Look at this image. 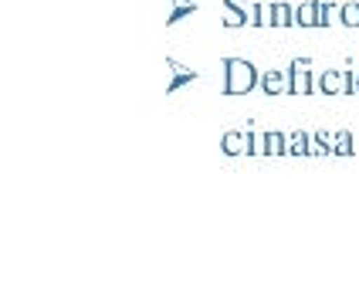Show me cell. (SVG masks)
<instances>
[{"label":"cell","mask_w":359,"mask_h":305,"mask_svg":"<svg viewBox=\"0 0 359 305\" xmlns=\"http://www.w3.org/2000/svg\"><path fill=\"white\" fill-rule=\"evenodd\" d=\"M194 11H197V7H194V4H180L177 11H173V14H170V24H177L180 18H187V14H194Z\"/></svg>","instance_id":"obj_15"},{"label":"cell","mask_w":359,"mask_h":305,"mask_svg":"<svg viewBox=\"0 0 359 305\" xmlns=\"http://www.w3.org/2000/svg\"><path fill=\"white\" fill-rule=\"evenodd\" d=\"M268 156H288V133H264Z\"/></svg>","instance_id":"obj_8"},{"label":"cell","mask_w":359,"mask_h":305,"mask_svg":"<svg viewBox=\"0 0 359 305\" xmlns=\"http://www.w3.org/2000/svg\"><path fill=\"white\" fill-rule=\"evenodd\" d=\"M271 27H295V7L292 4H271Z\"/></svg>","instance_id":"obj_6"},{"label":"cell","mask_w":359,"mask_h":305,"mask_svg":"<svg viewBox=\"0 0 359 305\" xmlns=\"http://www.w3.org/2000/svg\"><path fill=\"white\" fill-rule=\"evenodd\" d=\"M342 95H356V75L346 72V85H342Z\"/></svg>","instance_id":"obj_16"},{"label":"cell","mask_w":359,"mask_h":305,"mask_svg":"<svg viewBox=\"0 0 359 305\" xmlns=\"http://www.w3.org/2000/svg\"><path fill=\"white\" fill-rule=\"evenodd\" d=\"M261 72L244 58H224V95H244L258 85Z\"/></svg>","instance_id":"obj_1"},{"label":"cell","mask_w":359,"mask_h":305,"mask_svg":"<svg viewBox=\"0 0 359 305\" xmlns=\"http://www.w3.org/2000/svg\"><path fill=\"white\" fill-rule=\"evenodd\" d=\"M258 88L264 95H288V72H278V68L264 72L258 79Z\"/></svg>","instance_id":"obj_4"},{"label":"cell","mask_w":359,"mask_h":305,"mask_svg":"<svg viewBox=\"0 0 359 305\" xmlns=\"http://www.w3.org/2000/svg\"><path fill=\"white\" fill-rule=\"evenodd\" d=\"M224 7H227V14H224V24H227V27L248 24V7H244V0H224Z\"/></svg>","instance_id":"obj_7"},{"label":"cell","mask_w":359,"mask_h":305,"mask_svg":"<svg viewBox=\"0 0 359 305\" xmlns=\"http://www.w3.org/2000/svg\"><path fill=\"white\" fill-rule=\"evenodd\" d=\"M356 95H359V72H356Z\"/></svg>","instance_id":"obj_18"},{"label":"cell","mask_w":359,"mask_h":305,"mask_svg":"<svg viewBox=\"0 0 359 305\" xmlns=\"http://www.w3.org/2000/svg\"><path fill=\"white\" fill-rule=\"evenodd\" d=\"M339 24H346V27H359V4L353 0V4H342L339 11Z\"/></svg>","instance_id":"obj_13"},{"label":"cell","mask_w":359,"mask_h":305,"mask_svg":"<svg viewBox=\"0 0 359 305\" xmlns=\"http://www.w3.org/2000/svg\"><path fill=\"white\" fill-rule=\"evenodd\" d=\"M312 133H288V156H309Z\"/></svg>","instance_id":"obj_10"},{"label":"cell","mask_w":359,"mask_h":305,"mask_svg":"<svg viewBox=\"0 0 359 305\" xmlns=\"http://www.w3.org/2000/svg\"><path fill=\"white\" fill-rule=\"evenodd\" d=\"M316 4L319 0H305L295 7V27H316Z\"/></svg>","instance_id":"obj_9"},{"label":"cell","mask_w":359,"mask_h":305,"mask_svg":"<svg viewBox=\"0 0 359 305\" xmlns=\"http://www.w3.org/2000/svg\"><path fill=\"white\" fill-rule=\"evenodd\" d=\"M220 149L224 156H251V133H224Z\"/></svg>","instance_id":"obj_3"},{"label":"cell","mask_w":359,"mask_h":305,"mask_svg":"<svg viewBox=\"0 0 359 305\" xmlns=\"http://www.w3.org/2000/svg\"><path fill=\"white\" fill-rule=\"evenodd\" d=\"M316 92V75H312V61L295 58L288 65V95H312Z\"/></svg>","instance_id":"obj_2"},{"label":"cell","mask_w":359,"mask_h":305,"mask_svg":"<svg viewBox=\"0 0 359 305\" xmlns=\"http://www.w3.org/2000/svg\"><path fill=\"white\" fill-rule=\"evenodd\" d=\"M336 4H329V0H319L316 4V27H329L332 24V18H336Z\"/></svg>","instance_id":"obj_11"},{"label":"cell","mask_w":359,"mask_h":305,"mask_svg":"<svg viewBox=\"0 0 359 305\" xmlns=\"http://www.w3.org/2000/svg\"><path fill=\"white\" fill-rule=\"evenodd\" d=\"M251 156H268V146H264V133H251Z\"/></svg>","instance_id":"obj_14"},{"label":"cell","mask_w":359,"mask_h":305,"mask_svg":"<svg viewBox=\"0 0 359 305\" xmlns=\"http://www.w3.org/2000/svg\"><path fill=\"white\" fill-rule=\"evenodd\" d=\"M353 133H336V140H332V156H353Z\"/></svg>","instance_id":"obj_12"},{"label":"cell","mask_w":359,"mask_h":305,"mask_svg":"<svg viewBox=\"0 0 359 305\" xmlns=\"http://www.w3.org/2000/svg\"><path fill=\"white\" fill-rule=\"evenodd\" d=\"M342 85H346V72H322L319 79H316V92L322 95H342Z\"/></svg>","instance_id":"obj_5"},{"label":"cell","mask_w":359,"mask_h":305,"mask_svg":"<svg viewBox=\"0 0 359 305\" xmlns=\"http://www.w3.org/2000/svg\"><path fill=\"white\" fill-rule=\"evenodd\" d=\"M194 79V75H190V72H180V79L173 81V85H170V88H180V85H187V81Z\"/></svg>","instance_id":"obj_17"}]
</instances>
